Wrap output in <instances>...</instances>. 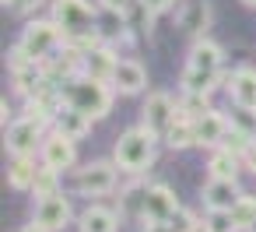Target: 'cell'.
Returning a JSON list of instances; mask_svg holds the SVG:
<instances>
[{
    "mask_svg": "<svg viewBox=\"0 0 256 232\" xmlns=\"http://www.w3.org/2000/svg\"><path fill=\"white\" fill-rule=\"evenodd\" d=\"M116 64H120L116 50H112L109 43H102V46H95L92 53L81 57V74L92 78V81H106V85H109L112 74H116Z\"/></svg>",
    "mask_w": 256,
    "mask_h": 232,
    "instance_id": "obj_11",
    "label": "cell"
},
{
    "mask_svg": "<svg viewBox=\"0 0 256 232\" xmlns=\"http://www.w3.org/2000/svg\"><path fill=\"white\" fill-rule=\"evenodd\" d=\"M123 25H126V29H134V32L151 36V29H154V11L144 4V0H134V4H130V11L123 15Z\"/></svg>",
    "mask_w": 256,
    "mask_h": 232,
    "instance_id": "obj_21",
    "label": "cell"
},
{
    "mask_svg": "<svg viewBox=\"0 0 256 232\" xmlns=\"http://www.w3.org/2000/svg\"><path fill=\"white\" fill-rule=\"evenodd\" d=\"M42 4V0H4V8H11V11H18V15H28V11H36Z\"/></svg>",
    "mask_w": 256,
    "mask_h": 232,
    "instance_id": "obj_27",
    "label": "cell"
},
{
    "mask_svg": "<svg viewBox=\"0 0 256 232\" xmlns=\"http://www.w3.org/2000/svg\"><path fill=\"white\" fill-rule=\"evenodd\" d=\"M200 197H204V207L210 214H228L246 193L238 190V179H207Z\"/></svg>",
    "mask_w": 256,
    "mask_h": 232,
    "instance_id": "obj_8",
    "label": "cell"
},
{
    "mask_svg": "<svg viewBox=\"0 0 256 232\" xmlns=\"http://www.w3.org/2000/svg\"><path fill=\"white\" fill-rule=\"evenodd\" d=\"M249 232H256V225H252V228H249Z\"/></svg>",
    "mask_w": 256,
    "mask_h": 232,
    "instance_id": "obj_34",
    "label": "cell"
},
{
    "mask_svg": "<svg viewBox=\"0 0 256 232\" xmlns=\"http://www.w3.org/2000/svg\"><path fill=\"white\" fill-rule=\"evenodd\" d=\"M144 4H148L154 15H165V11H172V8H176V0H144Z\"/></svg>",
    "mask_w": 256,
    "mask_h": 232,
    "instance_id": "obj_29",
    "label": "cell"
},
{
    "mask_svg": "<svg viewBox=\"0 0 256 232\" xmlns=\"http://www.w3.org/2000/svg\"><path fill=\"white\" fill-rule=\"evenodd\" d=\"M70 200L64 197V193H53V197H46V200H36V225L39 228H46V232H60V228H67L70 225Z\"/></svg>",
    "mask_w": 256,
    "mask_h": 232,
    "instance_id": "obj_10",
    "label": "cell"
},
{
    "mask_svg": "<svg viewBox=\"0 0 256 232\" xmlns=\"http://www.w3.org/2000/svg\"><path fill=\"white\" fill-rule=\"evenodd\" d=\"M242 165H246L249 172H256V141H252V144H249V151L242 155Z\"/></svg>",
    "mask_w": 256,
    "mask_h": 232,
    "instance_id": "obj_30",
    "label": "cell"
},
{
    "mask_svg": "<svg viewBox=\"0 0 256 232\" xmlns=\"http://www.w3.org/2000/svg\"><path fill=\"white\" fill-rule=\"evenodd\" d=\"M22 232H46V228H39V225H36V221H32V225H25V228H22Z\"/></svg>",
    "mask_w": 256,
    "mask_h": 232,
    "instance_id": "obj_32",
    "label": "cell"
},
{
    "mask_svg": "<svg viewBox=\"0 0 256 232\" xmlns=\"http://www.w3.org/2000/svg\"><path fill=\"white\" fill-rule=\"evenodd\" d=\"M154 144H158V137L148 127H130V130L120 134V141L112 148V158H116V165L123 172L137 176V172H144V169L154 165Z\"/></svg>",
    "mask_w": 256,
    "mask_h": 232,
    "instance_id": "obj_2",
    "label": "cell"
},
{
    "mask_svg": "<svg viewBox=\"0 0 256 232\" xmlns=\"http://www.w3.org/2000/svg\"><path fill=\"white\" fill-rule=\"evenodd\" d=\"M36 176H39L36 158H14V162L8 165V186H11V190H32Z\"/></svg>",
    "mask_w": 256,
    "mask_h": 232,
    "instance_id": "obj_19",
    "label": "cell"
},
{
    "mask_svg": "<svg viewBox=\"0 0 256 232\" xmlns=\"http://www.w3.org/2000/svg\"><path fill=\"white\" fill-rule=\"evenodd\" d=\"M39 162H42L46 169H53V172H67V169H74V162H78V148H74L70 137H64V134L53 130V134L42 141Z\"/></svg>",
    "mask_w": 256,
    "mask_h": 232,
    "instance_id": "obj_9",
    "label": "cell"
},
{
    "mask_svg": "<svg viewBox=\"0 0 256 232\" xmlns=\"http://www.w3.org/2000/svg\"><path fill=\"white\" fill-rule=\"evenodd\" d=\"M182 113H179V102L168 95V92H151L148 95V102H144V116H140V127H148L154 137H165L172 127H176V120H179Z\"/></svg>",
    "mask_w": 256,
    "mask_h": 232,
    "instance_id": "obj_7",
    "label": "cell"
},
{
    "mask_svg": "<svg viewBox=\"0 0 256 232\" xmlns=\"http://www.w3.org/2000/svg\"><path fill=\"white\" fill-rule=\"evenodd\" d=\"M179 113H182L186 120H200V116H207V113H210V102H207V95L182 92V99H179Z\"/></svg>",
    "mask_w": 256,
    "mask_h": 232,
    "instance_id": "obj_25",
    "label": "cell"
},
{
    "mask_svg": "<svg viewBox=\"0 0 256 232\" xmlns=\"http://www.w3.org/2000/svg\"><path fill=\"white\" fill-rule=\"evenodd\" d=\"M221 64H224V53L214 39H193L190 46V57H186V67L190 71H200V74H218L221 78Z\"/></svg>",
    "mask_w": 256,
    "mask_h": 232,
    "instance_id": "obj_12",
    "label": "cell"
},
{
    "mask_svg": "<svg viewBox=\"0 0 256 232\" xmlns=\"http://www.w3.org/2000/svg\"><path fill=\"white\" fill-rule=\"evenodd\" d=\"M228 130H232V120H228L224 113H218V109H210V113H207V116H200V120H193L196 144H204V148H214V151L224 144Z\"/></svg>",
    "mask_w": 256,
    "mask_h": 232,
    "instance_id": "obj_13",
    "label": "cell"
},
{
    "mask_svg": "<svg viewBox=\"0 0 256 232\" xmlns=\"http://www.w3.org/2000/svg\"><path fill=\"white\" fill-rule=\"evenodd\" d=\"M179 25H182V32H190L196 39H207L204 32L210 25V4L207 0H190V4L182 8V15H179Z\"/></svg>",
    "mask_w": 256,
    "mask_h": 232,
    "instance_id": "obj_16",
    "label": "cell"
},
{
    "mask_svg": "<svg viewBox=\"0 0 256 232\" xmlns=\"http://www.w3.org/2000/svg\"><path fill=\"white\" fill-rule=\"evenodd\" d=\"M109 85H112V92H120V95H137V92L148 85V71H144L140 60H120Z\"/></svg>",
    "mask_w": 256,
    "mask_h": 232,
    "instance_id": "obj_15",
    "label": "cell"
},
{
    "mask_svg": "<svg viewBox=\"0 0 256 232\" xmlns=\"http://www.w3.org/2000/svg\"><path fill=\"white\" fill-rule=\"evenodd\" d=\"M144 232H172V228H168L165 221H148V225H144Z\"/></svg>",
    "mask_w": 256,
    "mask_h": 232,
    "instance_id": "obj_31",
    "label": "cell"
},
{
    "mask_svg": "<svg viewBox=\"0 0 256 232\" xmlns=\"http://www.w3.org/2000/svg\"><path fill=\"white\" fill-rule=\"evenodd\" d=\"M18 46L36 60V64H50L64 46H67V36H64V29L53 22V18H36V22H28L25 25V32H22V39H18Z\"/></svg>",
    "mask_w": 256,
    "mask_h": 232,
    "instance_id": "obj_3",
    "label": "cell"
},
{
    "mask_svg": "<svg viewBox=\"0 0 256 232\" xmlns=\"http://www.w3.org/2000/svg\"><path fill=\"white\" fill-rule=\"evenodd\" d=\"M32 193H36V200H46V197L60 193V172H53V169H46V165L39 162V176H36V183H32Z\"/></svg>",
    "mask_w": 256,
    "mask_h": 232,
    "instance_id": "obj_24",
    "label": "cell"
},
{
    "mask_svg": "<svg viewBox=\"0 0 256 232\" xmlns=\"http://www.w3.org/2000/svg\"><path fill=\"white\" fill-rule=\"evenodd\" d=\"M165 225H168L172 232H207V225H200V221L193 218V211H186V207H179Z\"/></svg>",
    "mask_w": 256,
    "mask_h": 232,
    "instance_id": "obj_26",
    "label": "cell"
},
{
    "mask_svg": "<svg viewBox=\"0 0 256 232\" xmlns=\"http://www.w3.org/2000/svg\"><path fill=\"white\" fill-rule=\"evenodd\" d=\"M53 130H56V134H64V137H70V141H81V137H88V130H92V120H88L84 113H78V109L64 106V113L56 116Z\"/></svg>",
    "mask_w": 256,
    "mask_h": 232,
    "instance_id": "obj_17",
    "label": "cell"
},
{
    "mask_svg": "<svg viewBox=\"0 0 256 232\" xmlns=\"http://www.w3.org/2000/svg\"><path fill=\"white\" fill-rule=\"evenodd\" d=\"M46 137H50V134H46L42 123H36V120H28V116H18V120L8 123L4 144H8V151H11L14 158H32L36 151H42V141H46Z\"/></svg>",
    "mask_w": 256,
    "mask_h": 232,
    "instance_id": "obj_4",
    "label": "cell"
},
{
    "mask_svg": "<svg viewBox=\"0 0 256 232\" xmlns=\"http://www.w3.org/2000/svg\"><path fill=\"white\" fill-rule=\"evenodd\" d=\"M165 144H168V148H176V151H182V148L196 144V134H193V120L179 116V120H176V127H172V130L165 134Z\"/></svg>",
    "mask_w": 256,
    "mask_h": 232,
    "instance_id": "obj_23",
    "label": "cell"
},
{
    "mask_svg": "<svg viewBox=\"0 0 256 232\" xmlns=\"http://www.w3.org/2000/svg\"><path fill=\"white\" fill-rule=\"evenodd\" d=\"M242 4H246V8H256V0H242Z\"/></svg>",
    "mask_w": 256,
    "mask_h": 232,
    "instance_id": "obj_33",
    "label": "cell"
},
{
    "mask_svg": "<svg viewBox=\"0 0 256 232\" xmlns=\"http://www.w3.org/2000/svg\"><path fill=\"white\" fill-rule=\"evenodd\" d=\"M98 4H102L106 11H112L116 18H123V15L130 11V4H134V0H98Z\"/></svg>",
    "mask_w": 256,
    "mask_h": 232,
    "instance_id": "obj_28",
    "label": "cell"
},
{
    "mask_svg": "<svg viewBox=\"0 0 256 232\" xmlns=\"http://www.w3.org/2000/svg\"><path fill=\"white\" fill-rule=\"evenodd\" d=\"M116 162H88V165H78L74 169V190L84 193V197H106L116 190Z\"/></svg>",
    "mask_w": 256,
    "mask_h": 232,
    "instance_id": "obj_5",
    "label": "cell"
},
{
    "mask_svg": "<svg viewBox=\"0 0 256 232\" xmlns=\"http://www.w3.org/2000/svg\"><path fill=\"white\" fill-rule=\"evenodd\" d=\"M81 232H120V214L109 207H88L81 211Z\"/></svg>",
    "mask_w": 256,
    "mask_h": 232,
    "instance_id": "obj_18",
    "label": "cell"
},
{
    "mask_svg": "<svg viewBox=\"0 0 256 232\" xmlns=\"http://www.w3.org/2000/svg\"><path fill=\"white\" fill-rule=\"evenodd\" d=\"M134 193H137V214H140L144 225L148 221H168L179 211V200H176V193L165 183H151V186L134 190Z\"/></svg>",
    "mask_w": 256,
    "mask_h": 232,
    "instance_id": "obj_6",
    "label": "cell"
},
{
    "mask_svg": "<svg viewBox=\"0 0 256 232\" xmlns=\"http://www.w3.org/2000/svg\"><path fill=\"white\" fill-rule=\"evenodd\" d=\"M228 218H232V228L235 232H249L252 225H256V197H242L232 211H228Z\"/></svg>",
    "mask_w": 256,
    "mask_h": 232,
    "instance_id": "obj_22",
    "label": "cell"
},
{
    "mask_svg": "<svg viewBox=\"0 0 256 232\" xmlns=\"http://www.w3.org/2000/svg\"><path fill=\"white\" fill-rule=\"evenodd\" d=\"M60 92H64V102H67L70 109L84 113L88 120H102V116H109V109H112V95H116L112 85H106V81H92V78H84V74L64 81Z\"/></svg>",
    "mask_w": 256,
    "mask_h": 232,
    "instance_id": "obj_1",
    "label": "cell"
},
{
    "mask_svg": "<svg viewBox=\"0 0 256 232\" xmlns=\"http://www.w3.org/2000/svg\"><path fill=\"white\" fill-rule=\"evenodd\" d=\"M228 95L238 109L246 113H256V71L252 67H238L232 78H228Z\"/></svg>",
    "mask_w": 256,
    "mask_h": 232,
    "instance_id": "obj_14",
    "label": "cell"
},
{
    "mask_svg": "<svg viewBox=\"0 0 256 232\" xmlns=\"http://www.w3.org/2000/svg\"><path fill=\"white\" fill-rule=\"evenodd\" d=\"M238 162H242V158H235L232 151L218 148V151L210 155V162H207V176H210V179H235V176H238Z\"/></svg>",
    "mask_w": 256,
    "mask_h": 232,
    "instance_id": "obj_20",
    "label": "cell"
}]
</instances>
